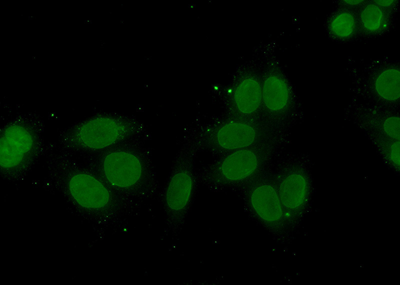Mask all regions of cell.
Segmentation results:
<instances>
[{"label":"cell","mask_w":400,"mask_h":285,"mask_svg":"<svg viewBox=\"0 0 400 285\" xmlns=\"http://www.w3.org/2000/svg\"><path fill=\"white\" fill-rule=\"evenodd\" d=\"M89 160L100 177L119 196L145 200L155 195L158 182L152 154L140 138L94 152Z\"/></svg>","instance_id":"cell-1"},{"label":"cell","mask_w":400,"mask_h":285,"mask_svg":"<svg viewBox=\"0 0 400 285\" xmlns=\"http://www.w3.org/2000/svg\"><path fill=\"white\" fill-rule=\"evenodd\" d=\"M46 164L52 178L77 204L90 210L107 212L117 208V194L98 175L64 152L50 154Z\"/></svg>","instance_id":"cell-2"},{"label":"cell","mask_w":400,"mask_h":285,"mask_svg":"<svg viewBox=\"0 0 400 285\" xmlns=\"http://www.w3.org/2000/svg\"><path fill=\"white\" fill-rule=\"evenodd\" d=\"M146 130L144 124L133 118L100 114L66 128L58 141L64 150L94 153L126 140L141 138Z\"/></svg>","instance_id":"cell-3"},{"label":"cell","mask_w":400,"mask_h":285,"mask_svg":"<svg viewBox=\"0 0 400 285\" xmlns=\"http://www.w3.org/2000/svg\"><path fill=\"white\" fill-rule=\"evenodd\" d=\"M44 123L34 116H22L2 128L0 168L8 178H16L36 162L44 148Z\"/></svg>","instance_id":"cell-4"},{"label":"cell","mask_w":400,"mask_h":285,"mask_svg":"<svg viewBox=\"0 0 400 285\" xmlns=\"http://www.w3.org/2000/svg\"><path fill=\"white\" fill-rule=\"evenodd\" d=\"M194 152L186 142L182 144L173 160L162 191V207L172 234H178L182 230L192 204L196 186Z\"/></svg>","instance_id":"cell-5"},{"label":"cell","mask_w":400,"mask_h":285,"mask_svg":"<svg viewBox=\"0 0 400 285\" xmlns=\"http://www.w3.org/2000/svg\"><path fill=\"white\" fill-rule=\"evenodd\" d=\"M260 132L254 124L230 120L202 126L185 141L193 150L214 153L230 152L252 146Z\"/></svg>","instance_id":"cell-6"},{"label":"cell","mask_w":400,"mask_h":285,"mask_svg":"<svg viewBox=\"0 0 400 285\" xmlns=\"http://www.w3.org/2000/svg\"><path fill=\"white\" fill-rule=\"evenodd\" d=\"M263 158L260 149L249 147L235 150L204 168L200 178L210 188L222 190L255 174Z\"/></svg>","instance_id":"cell-7"},{"label":"cell","mask_w":400,"mask_h":285,"mask_svg":"<svg viewBox=\"0 0 400 285\" xmlns=\"http://www.w3.org/2000/svg\"><path fill=\"white\" fill-rule=\"evenodd\" d=\"M245 194L250 213L271 234H280L286 218L275 182L260 178L249 186Z\"/></svg>","instance_id":"cell-8"},{"label":"cell","mask_w":400,"mask_h":285,"mask_svg":"<svg viewBox=\"0 0 400 285\" xmlns=\"http://www.w3.org/2000/svg\"><path fill=\"white\" fill-rule=\"evenodd\" d=\"M275 184L286 220L298 216L308 198L309 186L306 174L297 168L286 170L278 176Z\"/></svg>","instance_id":"cell-9"},{"label":"cell","mask_w":400,"mask_h":285,"mask_svg":"<svg viewBox=\"0 0 400 285\" xmlns=\"http://www.w3.org/2000/svg\"><path fill=\"white\" fill-rule=\"evenodd\" d=\"M262 102L268 111L279 114L288 109L291 93L286 81L277 74L265 78L262 86Z\"/></svg>","instance_id":"cell-10"},{"label":"cell","mask_w":400,"mask_h":285,"mask_svg":"<svg viewBox=\"0 0 400 285\" xmlns=\"http://www.w3.org/2000/svg\"><path fill=\"white\" fill-rule=\"evenodd\" d=\"M232 100L236 111L243 116L255 114L262 102V86L255 78L242 79L232 91Z\"/></svg>","instance_id":"cell-11"},{"label":"cell","mask_w":400,"mask_h":285,"mask_svg":"<svg viewBox=\"0 0 400 285\" xmlns=\"http://www.w3.org/2000/svg\"><path fill=\"white\" fill-rule=\"evenodd\" d=\"M400 79L398 68L389 66L381 70L374 81L376 96L386 102H396L400 96Z\"/></svg>","instance_id":"cell-12"},{"label":"cell","mask_w":400,"mask_h":285,"mask_svg":"<svg viewBox=\"0 0 400 285\" xmlns=\"http://www.w3.org/2000/svg\"><path fill=\"white\" fill-rule=\"evenodd\" d=\"M360 22L362 30L368 34H378L388 26L390 18L385 9L374 2L364 6L360 14Z\"/></svg>","instance_id":"cell-13"},{"label":"cell","mask_w":400,"mask_h":285,"mask_svg":"<svg viewBox=\"0 0 400 285\" xmlns=\"http://www.w3.org/2000/svg\"><path fill=\"white\" fill-rule=\"evenodd\" d=\"M357 21L355 15L348 10L336 11L330 18L328 29L330 34L336 39L344 40L351 38L356 34Z\"/></svg>","instance_id":"cell-14"},{"label":"cell","mask_w":400,"mask_h":285,"mask_svg":"<svg viewBox=\"0 0 400 285\" xmlns=\"http://www.w3.org/2000/svg\"><path fill=\"white\" fill-rule=\"evenodd\" d=\"M380 138L376 143L380 153L389 164L398 170L400 162V140L384 136H380Z\"/></svg>","instance_id":"cell-15"},{"label":"cell","mask_w":400,"mask_h":285,"mask_svg":"<svg viewBox=\"0 0 400 285\" xmlns=\"http://www.w3.org/2000/svg\"><path fill=\"white\" fill-rule=\"evenodd\" d=\"M374 2L382 8H388L393 6L396 2L394 0H374Z\"/></svg>","instance_id":"cell-16"},{"label":"cell","mask_w":400,"mask_h":285,"mask_svg":"<svg viewBox=\"0 0 400 285\" xmlns=\"http://www.w3.org/2000/svg\"><path fill=\"white\" fill-rule=\"evenodd\" d=\"M344 4L347 5V6H355L360 4L362 2H364V0H344L343 1Z\"/></svg>","instance_id":"cell-17"}]
</instances>
